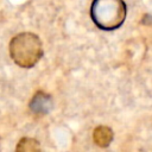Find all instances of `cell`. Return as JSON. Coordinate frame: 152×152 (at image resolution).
Returning a JSON list of instances; mask_svg holds the SVG:
<instances>
[{
    "mask_svg": "<svg viewBox=\"0 0 152 152\" xmlns=\"http://www.w3.org/2000/svg\"><path fill=\"white\" fill-rule=\"evenodd\" d=\"M10 55L17 65L32 68L43 56L42 42L31 32L19 33L10 43Z\"/></svg>",
    "mask_w": 152,
    "mask_h": 152,
    "instance_id": "6da1fadb",
    "label": "cell"
},
{
    "mask_svg": "<svg viewBox=\"0 0 152 152\" xmlns=\"http://www.w3.org/2000/svg\"><path fill=\"white\" fill-rule=\"evenodd\" d=\"M90 14L99 28L106 31L115 30L125 21L126 5L124 0H94Z\"/></svg>",
    "mask_w": 152,
    "mask_h": 152,
    "instance_id": "7a4b0ae2",
    "label": "cell"
},
{
    "mask_svg": "<svg viewBox=\"0 0 152 152\" xmlns=\"http://www.w3.org/2000/svg\"><path fill=\"white\" fill-rule=\"evenodd\" d=\"M51 104V97L43 91H38L32 97L30 102V108L37 115H44L50 110Z\"/></svg>",
    "mask_w": 152,
    "mask_h": 152,
    "instance_id": "3957f363",
    "label": "cell"
},
{
    "mask_svg": "<svg viewBox=\"0 0 152 152\" xmlns=\"http://www.w3.org/2000/svg\"><path fill=\"white\" fill-rule=\"evenodd\" d=\"M93 139L100 147H107L113 140V132L107 126H99L94 129Z\"/></svg>",
    "mask_w": 152,
    "mask_h": 152,
    "instance_id": "277c9868",
    "label": "cell"
},
{
    "mask_svg": "<svg viewBox=\"0 0 152 152\" xmlns=\"http://www.w3.org/2000/svg\"><path fill=\"white\" fill-rule=\"evenodd\" d=\"M39 144L32 138H23L17 146V151H38Z\"/></svg>",
    "mask_w": 152,
    "mask_h": 152,
    "instance_id": "5b68a950",
    "label": "cell"
}]
</instances>
